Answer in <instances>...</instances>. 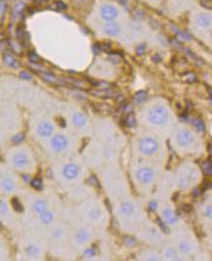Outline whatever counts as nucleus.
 <instances>
[{
	"label": "nucleus",
	"mask_w": 212,
	"mask_h": 261,
	"mask_svg": "<svg viewBox=\"0 0 212 261\" xmlns=\"http://www.w3.org/2000/svg\"><path fill=\"white\" fill-rule=\"evenodd\" d=\"M95 17L100 21L99 23L123 20L125 16L122 9L115 3L110 1H99L94 8Z\"/></svg>",
	"instance_id": "obj_1"
},
{
	"label": "nucleus",
	"mask_w": 212,
	"mask_h": 261,
	"mask_svg": "<svg viewBox=\"0 0 212 261\" xmlns=\"http://www.w3.org/2000/svg\"><path fill=\"white\" fill-rule=\"evenodd\" d=\"M170 117V112L165 105H154L148 112V121L154 126H163Z\"/></svg>",
	"instance_id": "obj_2"
},
{
	"label": "nucleus",
	"mask_w": 212,
	"mask_h": 261,
	"mask_svg": "<svg viewBox=\"0 0 212 261\" xmlns=\"http://www.w3.org/2000/svg\"><path fill=\"white\" fill-rule=\"evenodd\" d=\"M191 23L199 31L212 30V14L204 11H195L191 16Z\"/></svg>",
	"instance_id": "obj_3"
},
{
	"label": "nucleus",
	"mask_w": 212,
	"mask_h": 261,
	"mask_svg": "<svg viewBox=\"0 0 212 261\" xmlns=\"http://www.w3.org/2000/svg\"><path fill=\"white\" fill-rule=\"evenodd\" d=\"M195 140L196 139H195L193 133L190 130H187V129L178 130L175 134V143L180 148L190 147L191 145H193Z\"/></svg>",
	"instance_id": "obj_4"
},
{
	"label": "nucleus",
	"mask_w": 212,
	"mask_h": 261,
	"mask_svg": "<svg viewBox=\"0 0 212 261\" xmlns=\"http://www.w3.org/2000/svg\"><path fill=\"white\" fill-rule=\"evenodd\" d=\"M138 147L143 154L147 156H152L159 149V142L154 138H145L139 140Z\"/></svg>",
	"instance_id": "obj_5"
},
{
	"label": "nucleus",
	"mask_w": 212,
	"mask_h": 261,
	"mask_svg": "<svg viewBox=\"0 0 212 261\" xmlns=\"http://www.w3.org/2000/svg\"><path fill=\"white\" fill-rule=\"evenodd\" d=\"M121 20L120 21H111V22H105L102 23V33L108 37H117L123 32V28L121 24Z\"/></svg>",
	"instance_id": "obj_6"
},
{
	"label": "nucleus",
	"mask_w": 212,
	"mask_h": 261,
	"mask_svg": "<svg viewBox=\"0 0 212 261\" xmlns=\"http://www.w3.org/2000/svg\"><path fill=\"white\" fill-rule=\"evenodd\" d=\"M136 176L142 184L148 185L153 182L154 180V172L152 169L148 168H142L138 169L136 173Z\"/></svg>",
	"instance_id": "obj_7"
},
{
	"label": "nucleus",
	"mask_w": 212,
	"mask_h": 261,
	"mask_svg": "<svg viewBox=\"0 0 212 261\" xmlns=\"http://www.w3.org/2000/svg\"><path fill=\"white\" fill-rule=\"evenodd\" d=\"M52 147L53 149L56 151V152H61L63 150L67 148L68 146V140L65 138L64 136L61 135H56V137L53 138L52 140Z\"/></svg>",
	"instance_id": "obj_8"
},
{
	"label": "nucleus",
	"mask_w": 212,
	"mask_h": 261,
	"mask_svg": "<svg viewBox=\"0 0 212 261\" xmlns=\"http://www.w3.org/2000/svg\"><path fill=\"white\" fill-rule=\"evenodd\" d=\"M79 173H80V168L74 164L66 165L63 168V176L68 180L78 177Z\"/></svg>",
	"instance_id": "obj_9"
},
{
	"label": "nucleus",
	"mask_w": 212,
	"mask_h": 261,
	"mask_svg": "<svg viewBox=\"0 0 212 261\" xmlns=\"http://www.w3.org/2000/svg\"><path fill=\"white\" fill-rule=\"evenodd\" d=\"M38 134L41 136V137H44V138H48L50 137L53 132H54V126L50 123V122L43 121L41 122L37 127Z\"/></svg>",
	"instance_id": "obj_10"
},
{
	"label": "nucleus",
	"mask_w": 212,
	"mask_h": 261,
	"mask_svg": "<svg viewBox=\"0 0 212 261\" xmlns=\"http://www.w3.org/2000/svg\"><path fill=\"white\" fill-rule=\"evenodd\" d=\"M14 164L19 168H27L29 165V159L28 156L23 153H18L14 156L13 159Z\"/></svg>",
	"instance_id": "obj_11"
},
{
	"label": "nucleus",
	"mask_w": 212,
	"mask_h": 261,
	"mask_svg": "<svg viewBox=\"0 0 212 261\" xmlns=\"http://www.w3.org/2000/svg\"><path fill=\"white\" fill-rule=\"evenodd\" d=\"M162 217L165 220V222L169 224H176L177 220H178L175 212L170 208H166L162 211Z\"/></svg>",
	"instance_id": "obj_12"
},
{
	"label": "nucleus",
	"mask_w": 212,
	"mask_h": 261,
	"mask_svg": "<svg viewBox=\"0 0 212 261\" xmlns=\"http://www.w3.org/2000/svg\"><path fill=\"white\" fill-rule=\"evenodd\" d=\"M73 123L78 127H82L86 124V117L82 112H77L73 116Z\"/></svg>",
	"instance_id": "obj_13"
},
{
	"label": "nucleus",
	"mask_w": 212,
	"mask_h": 261,
	"mask_svg": "<svg viewBox=\"0 0 212 261\" xmlns=\"http://www.w3.org/2000/svg\"><path fill=\"white\" fill-rule=\"evenodd\" d=\"M3 61L5 62L6 65H8L9 67H13V68H19V62L9 54L4 55V56H3Z\"/></svg>",
	"instance_id": "obj_14"
},
{
	"label": "nucleus",
	"mask_w": 212,
	"mask_h": 261,
	"mask_svg": "<svg viewBox=\"0 0 212 261\" xmlns=\"http://www.w3.org/2000/svg\"><path fill=\"white\" fill-rule=\"evenodd\" d=\"M178 249L179 251L183 253H189L193 250V247L191 245V243L186 241V240H182L178 243Z\"/></svg>",
	"instance_id": "obj_15"
},
{
	"label": "nucleus",
	"mask_w": 212,
	"mask_h": 261,
	"mask_svg": "<svg viewBox=\"0 0 212 261\" xmlns=\"http://www.w3.org/2000/svg\"><path fill=\"white\" fill-rule=\"evenodd\" d=\"M2 188L5 192H12L15 188V184L10 178H4L2 180Z\"/></svg>",
	"instance_id": "obj_16"
},
{
	"label": "nucleus",
	"mask_w": 212,
	"mask_h": 261,
	"mask_svg": "<svg viewBox=\"0 0 212 261\" xmlns=\"http://www.w3.org/2000/svg\"><path fill=\"white\" fill-rule=\"evenodd\" d=\"M134 211V206L131 202H124L121 205V212L124 216H130Z\"/></svg>",
	"instance_id": "obj_17"
},
{
	"label": "nucleus",
	"mask_w": 212,
	"mask_h": 261,
	"mask_svg": "<svg viewBox=\"0 0 212 261\" xmlns=\"http://www.w3.org/2000/svg\"><path fill=\"white\" fill-rule=\"evenodd\" d=\"M33 209H34L35 212L41 214V213L46 211V203L45 201L38 200V201H36V202L33 204Z\"/></svg>",
	"instance_id": "obj_18"
},
{
	"label": "nucleus",
	"mask_w": 212,
	"mask_h": 261,
	"mask_svg": "<svg viewBox=\"0 0 212 261\" xmlns=\"http://www.w3.org/2000/svg\"><path fill=\"white\" fill-rule=\"evenodd\" d=\"M93 95L97 96V97H103V98H110V97H113L114 93L111 92L110 90L107 89H102V90H94L92 91Z\"/></svg>",
	"instance_id": "obj_19"
},
{
	"label": "nucleus",
	"mask_w": 212,
	"mask_h": 261,
	"mask_svg": "<svg viewBox=\"0 0 212 261\" xmlns=\"http://www.w3.org/2000/svg\"><path fill=\"white\" fill-rule=\"evenodd\" d=\"M40 218H41V221L44 223V224H51L54 220V215L52 214L50 211H45L43 213L40 214Z\"/></svg>",
	"instance_id": "obj_20"
},
{
	"label": "nucleus",
	"mask_w": 212,
	"mask_h": 261,
	"mask_svg": "<svg viewBox=\"0 0 212 261\" xmlns=\"http://www.w3.org/2000/svg\"><path fill=\"white\" fill-rule=\"evenodd\" d=\"M136 124H137V120H136L134 113H129L125 118V125L129 128H134L136 126Z\"/></svg>",
	"instance_id": "obj_21"
},
{
	"label": "nucleus",
	"mask_w": 212,
	"mask_h": 261,
	"mask_svg": "<svg viewBox=\"0 0 212 261\" xmlns=\"http://www.w3.org/2000/svg\"><path fill=\"white\" fill-rule=\"evenodd\" d=\"M23 8H25V5H23V3H21V2H19L18 4L15 5L14 10H13V17H14V19L18 18V17H19V16L21 15V13H22V11H23Z\"/></svg>",
	"instance_id": "obj_22"
},
{
	"label": "nucleus",
	"mask_w": 212,
	"mask_h": 261,
	"mask_svg": "<svg viewBox=\"0 0 212 261\" xmlns=\"http://www.w3.org/2000/svg\"><path fill=\"white\" fill-rule=\"evenodd\" d=\"M76 237H77V240L79 241L80 243H84L86 242L87 240H88V238H89V235L87 233V231H85V230H80V231H78V233L76 235Z\"/></svg>",
	"instance_id": "obj_23"
},
{
	"label": "nucleus",
	"mask_w": 212,
	"mask_h": 261,
	"mask_svg": "<svg viewBox=\"0 0 212 261\" xmlns=\"http://www.w3.org/2000/svg\"><path fill=\"white\" fill-rule=\"evenodd\" d=\"M11 204H12V207L15 209V211H17V212H22V211H23L22 204L20 203V201H19L18 198H16V197L12 198Z\"/></svg>",
	"instance_id": "obj_24"
},
{
	"label": "nucleus",
	"mask_w": 212,
	"mask_h": 261,
	"mask_svg": "<svg viewBox=\"0 0 212 261\" xmlns=\"http://www.w3.org/2000/svg\"><path fill=\"white\" fill-rule=\"evenodd\" d=\"M202 168H203V172L208 175L212 176V163L211 162H203L202 164Z\"/></svg>",
	"instance_id": "obj_25"
},
{
	"label": "nucleus",
	"mask_w": 212,
	"mask_h": 261,
	"mask_svg": "<svg viewBox=\"0 0 212 261\" xmlns=\"http://www.w3.org/2000/svg\"><path fill=\"white\" fill-rule=\"evenodd\" d=\"M148 99V94L146 91H138V93L135 95V100L138 103H144Z\"/></svg>",
	"instance_id": "obj_26"
},
{
	"label": "nucleus",
	"mask_w": 212,
	"mask_h": 261,
	"mask_svg": "<svg viewBox=\"0 0 212 261\" xmlns=\"http://www.w3.org/2000/svg\"><path fill=\"white\" fill-rule=\"evenodd\" d=\"M124 244H125L126 247L132 248V247H134V246L137 245V240H136V238H134V237H132V236H127V237H125V239H124Z\"/></svg>",
	"instance_id": "obj_27"
},
{
	"label": "nucleus",
	"mask_w": 212,
	"mask_h": 261,
	"mask_svg": "<svg viewBox=\"0 0 212 261\" xmlns=\"http://www.w3.org/2000/svg\"><path fill=\"white\" fill-rule=\"evenodd\" d=\"M167 258L171 259V260H175V259H178L177 257V253L175 252L174 249H168L165 253Z\"/></svg>",
	"instance_id": "obj_28"
},
{
	"label": "nucleus",
	"mask_w": 212,
	"mask_h": 261,
	"mask_svg": "<svg viewBox=\"0 0 212 261\" xmlns=\"http://www.w3.org/2000/svg\"><path fill=\"white\" fill-rule=\"evenodd\" d=\"M101 211L99 209H91L88 213V217L92 220H98L101 217Z\"/></svg>",
	"instance_id": "obj_29"
},
{
	"label": "nucleus",
	"mask_w": 212,
	"mask_h": 261,
	"mask_svg": "<svg viewBox=\"0 0 212 261\" xmlns=\"http://www.w3.org/2000/svg\"><path fill=\"white\" fill-rule=\"evenodd\" d=\"M30 184H31V186L33 187L35 190H41L42 186H43L42 180L39 179V178H33V179L30 181Z\"/></svg>",
	"instance_id": "obj_30"
},
{
	"label": "nucleus",
	"mask_w": 212,
	"mask_h": 261,
	"mask_svg": "<svg viewBox=\"0 0 212 261\" xmlns=\"http://www.w3.org/2000/svg\"><path fill=\"white\" fill-rule=\"evenodd\" d=\"M156 223L159 225V227L162 229V231H164L165 233H169L170 232V228L167 226V224L161 219H157Z\"/></svg>",
	"instance_id": "obj_31"
},
{
	"label": "nucleus",
	"mask_w": 212,
	"mask_h": 261,
	"mask_svg": "<svg viewBox=\"0 0 212 261\" xmlns=\"http://www.w3.org/2000/svg\"><path fill=\"white\" fill-rule=\"evenodd\" d=\"M28 59L33 63H39L41 61V58L34 53H29L28 54Z\"/></svg>",
	"instance_id": "obj_32"
},
{
	"label": "nucleus",
	"mask_w": 212,
	"mask_h": 261,
	"mask_svg": "<svg viewBox=\"0 0 212 261\" xmlns=\"http://www.w3.org/2000/svg\"><path fill=\"white\" fill-rule=\"evenodd\" d=\"M27 252L30 255H37L38 253L40 252V250L36 246H30V247H28Z\"/></svg>",
	"instance_id": "obj_33"
},
{
	"label": "nucleus",
	"mask_w": 212,
	"mask_h": 261,
	"mask_svg": "<svg viewBox=\"0 0 212 261\" xmlns=\"http://www.w3.org/2000/svg\"><path fill=\"white\" fill-rule=\"evenodd\" d=\"M25 139H26V135L25 134H18L15 137L12 138V141L15 142V143H19V142H21Z\"/></svg>",
	"instance_id": "obj_34"
},
{
	"label": "nucleus",
	"mask_w": 212,
	"mask_h": 261,
	"mask_svg": "<svg viewBox=\"0 0 212 261\" xmlns=\"http://www.w3.org/2000/svg\"><path fill=\"white\" fill-rule=\"evenodd\" d=\"M201 4L204 9H212V0H201Z\"/></svg>",
	"instance_id": "obj_35"
},
{
	"label": "nucleus",
	"mask_w": 212,
	"mask_h": 261,
	"mask_svg": "<svg viewBox=\"0 0 212 261\" xmlns=\"http://www.w3.org/2000/svg\"><path fill=\"white\" fill-rule=\"evenodd\" d=\"M204 215L209 219L212 220V204H208L204 208Z\"/></svg>",
	"instance_id": "obj_36"
},
{
	"label": "nucleus",
	"mask_w": 212,
	"mask_h": 261,
	"mask_svg": "<svg viewBox=\"0 0 212 261\" xmlns=\"http://www.w3.org/2000/svg\"><path fill=\"white\" fill-rule=\"evenodd\" d=\"M19 76H20L21 79H23V80H27V81H30V80H31V75L28 74L27 72H21V73L19 74Z\"/></svg>",
	"instance_id": "obj_37"
},
{
	"label": "nucleus",
	"mask_w": 212,
	"mask_h": 261,
	"mask_svg": "<svg viewBox=\"0 0 212 261\" xmlns=\"http://www.w3.org/2000/svg\"><path fill=\"white\" fill-rule=\"evenodd\" d=\"M195 126L198 128V130H203V123L201 120H196L195 121Z\"/></svg>",
	"instance_id": "obj_38"
},
{
	"label": "nucleus",
	"mask_w": 212,
	"mask_h": 261,
	"mask_svg": "<svg viewBox=\"0 0 212 261\" xmlns=\"http://www.w3.org/2000/svg\"><path fill=\"white\" fill-rule=\"evenodd\" d=\"M84 254L87 256H94L95 255V251L93 249H87L84 251Z\"/></svg>",
	"instance_id": "obj_39"
},
{
	"label": "nucleus",
	"mask_w": 212,
	"mask_h": 261,
	"mask_svg": "<svg viewBox=\"0 0 212 261\" xmlns=\"http://www.w3.org/2000/svg\"><path fill=\"white\" fill-rule=\"evenodd\" d=\"M6 210H7V204L4 201H2L1 202V213L4 214L6 212Z\"/></svg>",
	"instance_id": "obj_40"
},
{
	"label": "nucleus",
	"mask_w": 212,
	"mask_h": 261,
	"mask_svg": "<svg viewBox=\"0 0 212 261\" xmlns=\"http://www.w3.org/2000/svg\"><path fill=\"white\" fill-rule=\"evenodd\" d=\"M6 10V4L4 2V0H1V15H4Z\"/></svg>",
	"instance_id": "obj_41"
},
{
	"label": "nucleus",
	"mask_w": 212,
	"mask_h": 261,
	"mask_svg": "<svg viewBox=\"0 0 212 261\" xmlns=\"http://www.w3.org/2000/svg\"><path fill=\"white\" fill-rule=\"evenodd\" d=\"M144 51H145V47L142 46V47H140V46H139L138 49H137V54H138V56H140V55L144 54Z\"/></svg>",
	"instance_id": "obj_42"
},
{
	"label": "nucleus",
	"mask_w": 212,
	"mask_h": 261,
	"mask_svg": "<svg viewBox=\"0 0 212 261\" xmlns=\"http://www.w3.org/2000/svg\"><path fill=\"white\" fill-rule=\"evenodd\" d=\"M56 5H57V7L60 8V9H65V7H66V5H65L64 3L60 2V1H58V2L56 3Z\"/></svg>",
	"instance_id": "obj_43"
},
{
	"label": "nucleus",
	"mask_w": 212,
	"mask_h": 261,
	"mask_svg": "<svg viewBox=\"0 0 212 261\" xmlns=\"http://www.w3.org/2000/svg\"><path fill=\"white\" fill-rule=\"evenodd\" d=\"M183 208H184L183 210H184L185 212H190L192 210V206L190 205L183 206Z\"/></svg>",
	"instance_id": "obj_44"
},
{
	"label": "nucleus",
	"mask_w": 212,
	"mask_h": 261,
	"mask_svg": "<svg viewBox=\"0 0 212 261\" xmlns=\"http://www.w3.org/2000/svg\"><path fill=\"white\" fill-rule=\"evenodd\" d=\"M149 206H150V209H151V210H155L157 207L156 202H151V203L149 204Z\"/></svg>",
	"instance_id": "obj_45"
},
{
	"label": "nucleus",
	"mask_w": 212,
	"mask_h": 261,
	"mask_svg": "<svg viewBox=\"0 0 212 261\" xmlns=\"http://www.w3.org/2000/svg\"><path fill=\"white\" fill-rule=\"evenodd\" d=\"M62 235V232H61V230H56V235L57 237H59V236H61Z\"/></svg>",
	"instance_id": "obj_46"
},
{
	"label": "nucleus",
	"mask_w": 212,
	"mask_h": 261,
	"mask_svg": "<svg viewBox=\"0 0 212 261\" xmlns=\"http://www.w3.org/2000/svg\"><path fill=\"white\" fill-rule=\"evenodd\" d=\"M75 2H78V3H82V2H84L85 0H74Z\"/></svg>",
	"instance_id": "obj_47"
},
{
	"label": "nucleus",
	"mask_w": 212,
	"mask_h": 261,
	"mask_svg": "<svg viewBox=\"0 0 212 261\" xmlns=\"http://www.w3.org/2000/svg\"><path fill=\"white\" fill-rule=\"evenodd\" d=\"M28 178H29V176H23V180H26V181H28Z\"/></svg>",
	"instance_id": "obj_48"
},
{
	"label": "nucleus",
	"mask_w": 212,
	"mask_h": 261,
	"mask_svg": "<svg viewBox=\"0 0 212 261\" xmlns=\"http://www.w3.org/2000/svg\"><path fill=\"white\" fill-rule=\"evenodd\" d=\"M209 151H210V153L212 154V145L211 146H209Z\"/></svg>",
	"instance_id": "obj_49"
}]
</instances>
